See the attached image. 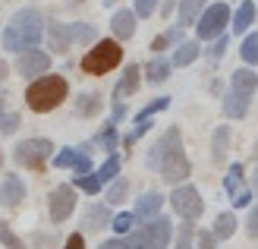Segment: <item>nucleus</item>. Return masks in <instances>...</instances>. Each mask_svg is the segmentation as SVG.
<instances>
[{
	"label": "nucleus",
	"instance_id": "obj_50",
	"mask_svg": "<svg viewBox=\"0 0 258 249\" xmlns=\"http://www.w3.org/2000/svg\"><path fill=\"white\" fill-rule=\"evenodd\" d=\"M0 117H4V98H0Z\"/></svg>",
	"mask_w": 258,
	"mask_h": 249
},
{
	"label": "nucleus",
	"instance_id": "obj_28",
	"mask_svg": "<svg viewBox=\"0 0 258 249\" xmlns=\"http://www.w3.org/2000/svg\"><path fill=\"white\" fill-rule=\"evenodd\" d=\"M227 139H230V129L227 126H217V133H214V161L217 164L227 158Z\"/></svg>",
	"mask_w": 258,
	"mask_h": 249
},
{
	"label": "nucleus",
	"instance_id": "obj_39",
	"mask_svg": "<svg viewBox=\"0 0 258 249\" xmlns=\"http://www.w3.org/2000/svg\"><path fill=\"white\" fill-rule=\"evenodd\" d=\"M16 126H19V117L16 114H7V117H0V133H16Z\"/></svg>",
	"mask_w": 258,
	"mask_h": 249
},
{
	"label": "nucleus",
	"instance_id": "obj_35",
	"mask_svg": "<svg viewBox=\"0 0 258 249\" xmlns=\"http://www.w3.org/2000/svg\"><path fill=\"white\" fill-rule=\"evenodd\" d=\"M192 240H196V227H192V224H183V227H179L176 249H192Z\"/></svg>",
	"mask_w": 258,
	"mask_h": 249
},
{
	"label": "nucleus",
	"instance_id": "obj_41",
	"mask_svg": "<svg viewBox=\"0 0 258 249\" xmlns=\"http://www.w3.org/2000/svg\"><path fill=\"white\" fill-rule=\"evenodd\" d=\"M196 240H199V249H214V233H208V230H202V233H196Z\"/></svg>",
	"mask_w": 258,
	"mask_h": 249
},
{
	"label": "nucleus",
	"instance_id": "obj_42",
	"mask_svg": "<svg viewBox=\"0 0 258 249\" xmlns=\"http://www.w3.org/2000/svg\"><path fill=\"white\" fill-rule=\"evenodd\" d=\"M76 174H92V158H88V155H82L79 152V161H76Z\"/></svg>",
	"mask_w": 258,
	"mask_h": 249
},
{
	"label": "nucleus",
	"instance_id": "obj_21",
	"mask_svg": "<svg viewBox=\"0 0 258 249\" xmlns=\"http://www.w3.org/2000/svg\"><path fill=\"white\" fill-rule=\"evenodd\" d=\"M145 76H148V82L158 85V82H164L167 76H170V63H167L164 57H154L148 67H145Z\"/></svg>",
	"mask_w": 258,
	"mask_h": 249
},
{
	"label": "nucleus",
	"instance_id": "obj_2",
	"mask_svg": "<svg viewBox=\"0 0 258 249\" xmlns=\"http://www.w3.org/2000/svg\"><path fill=\"white\" fill-rule=\"evenodd\" d=\"M63 98H67V79L63 76H41V79H35L29 85V91H25V104L38 114L54 111Z\"/></svg>",
	"mask_w": 258,
	"mask_h": 249
},
{
	"label": "nucleus",
	"instance_id": "obj_44",
	"mask_svg": "<svg viewBox=\"0 0 258 249\" xmlns=\"http://www.w3.org/2000/svg\"><path fill=\"white\" fill-rule=\"evenodd\" d=\"M67 249H85V240H82V233H73V237L67 240Z\"/></svg>",
	"mask_w": 258,
	"mask_h": 249
},
{
	"label": "nucleus",
	"instance_id": "obj_37",
	"mask_svg": "<svg viewBox=\"0 0 258 249\" xmlns=\"http://www.w3.org/2000/svg\"><path fill=\"white\" fill-rule=\"evenodd\" d=\"M133 215H129V212H123V215H117V218H113V230H117V233H129V230H133Z\"/></svg>",
	"mask_w": 258,
	"mask_h": 249
},
{
	"label": "nucleus",
	"instance_id": "obj_45",
	"mask_svg": "<svg viewBox=\"0 0 258 249\" xmlns=\"http://www.w3.org/2000/svg\"><path fill=\"white\" fill-rule=\"evenodd\" d=\"M224 47H227V38H217V44L211 47V57L217 60V57H221V54H224Z\"/></svg>",
	"mask_w": 258,
	"mask_h": 249
},
{
	"label": "nucleus",
	"instance_id": "obj_8",
	"mask_svg": "<svg viewBox=\"0 0 258 249\" xmlns=\"http://www.w3.org/2000/svg\"><path fill=\"white\" fill-rule=\"evenodd\" d=\"M170 205H173V212L183 218V221H196V218L205 212L202 195H199L196 186H176L173 195H170Z\"/></svg>",
	"mask_w": 258,
	"mask_h": 249
},
{
	"label": "nucleus",
	"instance_id": "obj_27",
	"mask_svg": "<svg viewBox=\"0 0 258 249\" xmlns=\"http://www.w3.org/2000/svg\"><path fill=\"white\" fill-rule=\"evenodd\" d=\"M117 174H120V158H117V155H110V158L98 167L95 177H98L101 183H107V180H117Z\"/></svg>",
	"mask_w": 258,
	"mask_h": 249
},
{
	"label": "nucleus",
	"instance_id": "obj_20",
	"mask_svg": "<svg viewBox=\"0 0 258 249\" xmlns=\"http://www.w3.org/2000/svg\"><path fill=\"white\" fill-rule=\"evenodd\" d=\"M70 29H67V25H50V47H54L57 51V54H67V51H70Z\"/></svg>",
	"mask_w": 258,
	"mask_h": 249
},
{
	"label": "nucleus",
	"instance_id": "obj_19",
	"mask_svg": "<svg viewBox=\"0 0 258 249\" xmlns=\"http://www.w3.org/2000/svg\"><path fill=\"white\" fill-rule=\"evenodd\" d=\"M139 67L133 63V67H126V73H123V79H120V85H117V98H129L133 91L139 88Z\"/></svg>",
	"mask_w": 258,
	"mask_h": 249
},
{
	"label": "nucleus",
	"instance_id": "obj_10",
	"mask_svg": "<svg viewBox=\"0 0 258 249\" xmlns=\"http://www.w3.org/2000/svg\"><path fill=\"white\" fill-rule=\"evenodd\" d=\"M73 205H76V192L70 186H57L50 192V218H54V224H60V221H67L73 215Z\"/></svg>",
	"mask_w": 258,
	"mask_h": 249
},
{
	"label": "nucleus",
	"instance_id": "obj_34",
	"mask_svg": "<svg viewBox=\"0 0 258 249\" xmlns=\"http://www.w3.org/2000/svg\"><path fill=\"white\" fill-rule=\"evenodd\" d=\"M0 243H4V246H10V249H25V243L16 237V233H13L7 224H4V221H0Z\"/></svg>",
	"mask_w": 258,
	"mask_h": 249
},
{
	"label": "nucleus",
	"instance_id": "obj_31",
	"mask_svg": "<svg viewBox=\"0 0 258 249\" xmlns=\"http://www.w3.org/2000/svg\"><path fill=\"white\" fill-rule=\"evenodd\" d=\"M76 186H79L82 192H88V195H95L101 189V180L95 174H82V177H76Z\"/></svg>",
	"mask_w": 258,
	"mask_h": 249
},
{
	"label": "nucleus",
	"instance_id": "obj_26",
	"mask_svg": "<svg viewBox=\"0 0 258 249\" xmlns=\"http://www.w3.org/2000/svg\"><path fill=\"white\" fill-rule=\"evenodd\" d=\"M85 227H88V230L107 227V205H95L92 212H88V218H85Z\"/></svg>",
	"mask_w": 258,
	"mask_h": 249
},
{
	"label": "nucleus",
	"instance_id": "obj_43",
	"mask_svg": "<svg viewBox=\"0 0 258 249\" xmlns=\"http://www.w3.org/2000/svg\"><path fill=\"white\" fill-rule=\"evenodd\" d=\"M246 227H249V233H252V237H258V205H255L252 212H249V224H246Z\"/></svg>",
	"mask_w": 258,
	"mask_h": 249
},
{
	"label": "nucleus",
	"instance_id": "obj_29",
	"mask_svg": "<svg viewBox=\"0 0 258 249\" xmlns=\"http://www.w3.org/2000/svg\"><path fill=\"white\" fill-rule=\"evenodd\" d=\"M126 189H129V183H126L123 177H117V180H113V186L107 189V205L123 202V199H126Z\"/></svg>",
	"mask_w": 258,
	"mask_h": 249
},
{
	"label": "nucleus",
	"instance_id": "obj_24",
	"mask_svg": "<svg viewBox=\"0 0 258 249\" xmlns=\"http://www.w3.org/2000/svg\"><path fill=\"white\" fill-rule=\"evenodd\" d=\"M252 16H255V7L246 0V4L236 10V16H233V32H236V35H239V32H246V29H249V22H252Z\"/></svg>",
	"mask_w": 258,
	"mask_h": 249
},
{
	"label": "nucleus",
	"instance_id": "obj_17",
	"mask_svg": "<svg viewBox=\"0 0 258 249\" xmlns=\"http://www.w3.org/2000/svg\"><path fill=\"white\" fill-rule=\"evenodd\" d=\"M202 7H205V0H179V25H196L199 16H202Z\"/></svg>",
	"mask_w": 258,
	"mask_h": 249
},
{
	"label": "nucleus",
	"instance_id": "obj_4",
	"mask_svg": "<svg viewBox=\"0 0 258 249\" xmlns=\"http://www.w3.org/2000/svg\"><path fill=\"white\" fill-rule=\"evenodd\" d=\"M120 60H123V47L117 41H98L95 51H88L82 57V70L92 73V76H104L107 70L117 67Z\"/></svg>",
	"mask_w": 258,
	"mask_h": 249
},
{
	"label": "nucleus",
	"instance_id": "obj_38",
	"mask_svg": "<svg viewBox=\"0 0 258 249\" xmlns=\"http://www.w3.org/2000/svg\"><path fill=\"white\" fill-rule=\"evenodd\" d=\"M167 104H170V98H158V101H151V104H148V108H145V111H142V114H139V123H142V120H148V117H151V114H158V111H164V108H167Z\"/></svg>",
	"mask_w": 258,
	"mask_h": 249
},
{
	"label": "nucleus",
	"instance_id": "obj_47",
	"mask_svg": "<svg viewBox=\"0 0 258 249\" xmlns=\"http://www.w3.org/2000/svg\"><path fill=\"white\" fill-rule=\"evenodd\" d=\"M167 47V35L164 38H154V41H151V51H164Z\"/></svg>",
	"mask_w": 258,
	"mask_h": 249
},
{
	"label": "nucleus",
	"instance_id": "obj_23",
	"mask_svg": "<svg viewBox=\"0 0 258 249\" xmlns=\"http://www.w3.org/2000/svg\"><path fill=\"white\" fill-rule=\"evenodd\" d=\"M196 57H199V44L196 41H183L173 51V63H176V67H189Z\"/></svg>",
	"mask_w": 258,
	"mask_h": 249
},
{
	"label": "nucleus",
	"instance_id": "obj_40",
	"mask_svg": "<svg viewBox=\"0 0 258 249\" xmlns=\"http://www.w3.org/2000/svg\"><path fill=\"white\" fill-rule=\"evenodd\" d=\"M158 0H136V16H151Z\"/></svg>",
	"mask_w": 258,
	"mask_h": 249
},
{
	"label": "nucleus",
	"instance_id": "obj_15",
	"mask_svg": "<svg viewBox=\"0 0 258 249\" xmlns=\"http://www.w3.org/2000/svg\"><path fill=\"white\" fill-rule=\"evenodd\" d=\"M110 29H113V35H117L120 41L133 38V32H136V16H133V10H120V13H113Z\"/></svg>",
	"mask_w": 258,
	"mask_h": 249
},
{
	"label": "nucleus",
	"instance_id": "obj_1",
	"mask_svg": "<svg viewBox=\"0 0 258 249\" xmlns=\"http://www.w3.org/2000/svg\"><path fill=\"white\" fill-rule=\"evenodd\" d=\"M44 35V19L38 10H19L16 16H13V22L7 25V35H4V47L7 51H29L35 47L38 41H41Z\"/></svg>",
	"mask_w": 258,
	"mask_h": 249
},
{
	"label": "nucleus",
	"instance_id": "obj_11",
	"mask_svg": "<svg viewBox=\"0 0 258 249\" xmlns=\"http://www.w3.org/2000/svg\"><path fill=\"white\" fill-rule=\"evenodd\" d=\"M16 67H19V73H22V76H29V79H32V76H41V73H47V67H50V57L44 54V51H22Z\"/></svg>",
	"mask_w": 258,
	"mask_h": 249
},
{
	"label": "nucleus",
	"instance_id": "obj_30",
	"mask_svg": "<svg viewBox=\"0 0 258 249\" xmlns=\"http://www.w3.org/2000/svg\"><path fill=\"white\" fill-rule=\"evenodd\" d=\"M101 111V98L98 95H82L79 98V114L82 117H92V114H98Z\"/></svg>",
	"mask_w": 258,
	"mask_h": 249
},
{
	"label": "nucleus",
	"instance_id": "obj_46",
	"mask_svg": "<svg viewBox=\"0 0 258 249\" xmlns=\"http://www.w3.org/2000/svg\"><path fill=\"white\" fill-rule=\"evenodd\" d=\"M101 249H126L123 240H107V243H101Z\"/></svg>",
	"mask_w": 258,
	"mask_h": 249
},
{
	"label": "nucleus",
	"instance_id": "obj_32",
	"mask_svg": "<svg viewBox=\"0 0 258 249\" xmlns=\"http://www.w3.org/2000/svg\"><path fill=\"white\" fill-rule=\"evenodd\" d=\"M76 161H79V152H76V148H60L54 155V164L57 167H76Z\"/></svg>",
	"mask_w": 258,
	"mask_h": 249
},
{
	"label": "nucleus",
	"instance_id": "obj_16",
	"mask_svg": "<svg viewBox=\"0 0 258 249\" xmlns=\"http://www.w3.org/2000/svg\"><path fill=\"white\" fill-rule=\"evenodd\" d=\"M255 88H258V76L252 70H236L233 73V82H230V91H236V95H246L252 98L255 95Z\"/></svg>",
	"mask_w": 258,
	"mask_h": 249
},
{
	"label": "nucleus",
	"instance_id": "obj_18",
	"mask_svg": "<svg viewBox=\"0 0 258 249\" xmlns=\"http://www.w3.org/2000/svg\"><path fill=\"white\" fill-rule=\"evenodd\" d=\"M249 111V98L246 95H236V91H227V98H224V114L227 117H246Z\"/></svg>",
	"mask_w": 258,
	"mask_h": 249
},
{
	"label": "nucleus",
	"instance_id": "obj_9",
	"mask_svg": "<svg viewBox=\"0 0 258 249\" xmlns=\"http://www.w3.org/2000/svg\"><path fill=\"white\" fill-rule=\"evenodd\" d=\"M224 189L230 192V199H233L236 208L242 205H249L252 202V189H246V180H242V164H233L227 170V177H224Z\"/></svg>",
	"mask_w": 258,
	"mask_h": 249
},
{
	"label": "nucleus",
	"instance_id": "obj_6",
	"mask_svg": "<svg viewBox=\"0 0 258 249\" xmlns=\"http://www.w3.org/2000/svg\"><path fill=\"white\" fill-rule=\"evenodd\" d=\"M179 152H183V139H179V129L170 126V129H167V133L148 148V167H158V170H161V167L170 161L173 155H179Z\"/></svg>",
	"mask_w": 258,
	"mask_h": 249
},
{
	"label": "nucleus",
	"instance_id": "obj_7",
	"mask_svg": "<svg viewBox=\"0 0 258 249\" xmlns=\"http://www.w3.org/2000/svg\"><path fill=\"white\" fill-rule=\"evenodd\" d=\"M50 152H54V145H50L47 139H25L16 145V161L22 167H32V170H41V164L50 158Z\"/></svg>",
	"mask_w": 258,
	"mask_h": 249
},
{
	"label": "nucleus",
	"instance_id": "obj_48",
	"mask_svg": "<svg viewBox=\"0 0 258 249\" xmlns=\"http://www.w3.org/2000/svg\"><path fill=\"white\" fill-rule=\"evenodd\" d=\"M0 79H7V63H4V57H0Z\"/></svg>",
	"mask_w": 258,
	"mask_h": 249
},
{
	"label": "nucleus",
	"instance_id": "obj_13",
	"mask_svg": "<svg viewBox=\"0 0 258 249\" xmlns=\"http://www.w3.org/2000/svg\"><path fill=\"white\" fill-rule=\"evenodd\" d=\"M161 177H164V183H173V186H176L179 180H186V177H189V161H186V155H183V152L173 155V158L161 167Z\"/></svg>",
	"mask_w": 258,
	"mask_h": 249
},
{
	"label": "nucleus",
	"instance_id": "obj_5",
	"mask_svg": "<svg viewBox=\"0 0 258 249\" xmlns=\"http://www.w3.org/2000/svg\"><path fill=\"white\" fill-rule=\"evenodd\" d=\"M230 25V7L227 4H214L208 10H202V16L196 22V29H199V38H221V32Z\"/></svg>",
	"mask_w": 258,
	"mask_h": 249
},
{
	"label": "nucleus",
	"instance_id": "obj_36",
	"mask_svg": "<svg viewBox=\"0 0 258 249\" xmlns=\"http://www.w3.org/2000/svg\"><path fill=\"white\" fill-rule=\"evenodd\" d=\"M98 145H104V152H113V148H117V129L107 126L104 133L98 136Z\"/></svg>",
	"mask_w": 258,
	"mask_h": 249
},
{
	"label": "nucleus",
	"instance_id": "obj_14",
	"mask_svg": "<svg viewBox=\"0 0 258 249\" xmlns=\"http://www.w3.org/2000/svg\"><path fill=\"white\" fill-rule=\"evenodd\" d=\"M0 199H4L7 205H19L25 199V183L16 174H7L4 177V189H0Z\"/></svg>",
	"mask_w": 258,
	"mask_h": 249
},
{
	"label": "nucleus",
	"instance_id": "obj_3",
	"mask_svg": "<svg viewBox=\"0 0 258 249\" xmlns=\"http://www.w3.org/2000/svg\"><path fill=\"white\" fill-rule=\"evenodd\" d=\"M170 230H173V224L167 218H154L145 227L133 230L123 243H126V249H167V243H170Z\"/></svg>",
	"mask_w": 258,
	"mask_h": 249
},
{
	"label": "nucleus",
	"instance_id": "obj_33",
	"mask_svg": "<svg viewBox=\"0 0 258 249\" xmlns=\"http://www.w3.org/2000/svg\"><path fill=\"white\" fill-rule=\"evenodd\" d=\"M242 60L246 63H258V35H249L242 41Z\"/></svg>",
	"mask_w": 258,
	"mask_h": 249
},
{
	"label": "nucleus",
	"instance_id": "obj_22",
	"mask_svg": "<svg viewBox=\"0 0 258 249\" xmlns=\"http://www.w3.org/2000/svg\"><path fill=\"white\" fill-rule=\"evenodd\" d=\"M67 29H70V41L73 44L95 41V25H88V22H76V25H67Z\"/></svg>",
	"mask_w": 258,
	"mask_h": 249
},
{
	"label": "nucleus",
	"instance_id": "obj_12",
	"mask_svg": "<svg viewBox=\"0 0 258 249\" xmlns=\"http://www.w3.org/2000/svg\"><path fill=\"white\" fill-rule=\"evenodd\" d=\"M161 205H164V199H161V192H145L139 199V205H136V212H133V218L136 221H154L158 218V212H161Z\"/></svg>",
	"mask_w": 258,
	"mask_h": 249
},
{
	"label": "nucleus",
	"instance_id": "obj_25",
	"mask_svg": "<svg viewBox=\"0 0 258 249\" xmlns=\"http://www.w3.org/2000/svg\"><path fill=\"white\" fill-rule=\"evenodd\" d=\"M233 230H236V218L230 215V212L217 218V224H214V237H217V240H227V237H233Z\"/></svg>",
	"mask_w": 258,
	"mask_h": 249
},
{
	"label": "nucleus",
	"instance_id": "obj_49",
	"mask_svg": "<svg viewBox=\"0 0 258 249\" xmlns=\"http://www.w3.org/2000/svg\"><path fill=\"white\" fill-rule=\"evenodd\" d=\"M252 192H258V170H255V177H252Z\"/></svg>",
	"mask_w": 258,
	"mask_h": 249
}]
</instances>
